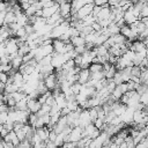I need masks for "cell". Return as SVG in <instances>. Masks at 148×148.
<instances>
[{"label":"cell","instance_id":"obj_1","mask_svg":"<svg viewBox=\"0 0 148 148\" xmlns=\"http://www.w3.org/2000/svg\"><path fill=\"white\" fill-rule=\"evenodd\" d=\"M69 27H71V22H69L68 20H64L62 22H60L59 24H57V25H54V27L52 28V30H51L50 34H49L50 38H51V39L60 38V36L64 35V34L67 31V29H68Z\"/></svg>","mask_w":148,"mask_h":148},{"label":"cell","instance_id":"obj_2","mask_svg":"<svg viewBox=\"0 0 148 148\" xmlns=\"http://www.w3.org/2000/svg\"><path fill=\"white\" fill-rule=\"evenodd\" d=\"M68 59H69V58H68V56H67L66 53L60 54V53L53 52V53L51 54V65H52V67H53L54 69H58V68H61V66L64 65V62H65L66 60H68Z\"/></svg>","mask_w":148,"mask_h":148},{"label":"cell","instance_id":"obj_3","mask_svg":"<svg viewBox=\"0 0 148 148\" xmlns=\"http://www.w3.org/2000/svg\"><path fill=\"white\" fill-rule=\"evenodd\" d=\"M83 138V128L80 126H74L72 127L69 134L66 138V141H72V142H77L80 139Z\"/></svg>","mask_w":148,"mask_h":148},{"label":"cell","instance_id":"obj_4","mask_svg":"<svg viewBox=\"0 0 148 148\" xmlns=\"http://www.w3.org/2000/svg\"><path fill=\"white\" fill-rule=\"evenodd\" d=\"M71 1H64L58 5V12L60 14V16L65 20H68L69 21V17H71Z\"/></svg>","mask_w":148,"mask_h":148},{"label":"cell","instance_id":"obj_5","mask_svg":"<svg viewBox=\"0 0 148 148\" xmlns=\"http://www.w3.org/2000/svg\"><path fill=\"white\" fill-rule=\"evenodd\" d=\"M119 34L123 35V36H124L127 40H130V42H133V40L138 39V35H136L135 32L132 31V29L130 28L128 24H124V25H121L120 29H119Z\"/></svg>","mask_w":148,"mask_h":148},{"label":"cell","instance_id":"obj_6","mask_svg":"<svg viewBox=\"0 0 148 148\" xmlns=\"http://www.w3.org/2000/svg\"><path fill=\"white\" fill-rule=\"evenodd\" d=\"M43 82H44V84H45V87H46V89L47 90H53L56 87H58V80H57V76H56V74L54 73H51V74H49V75H46L44 79H43Z\"/></svg>","mask_w":148,"mask_h":148},{"label":"cell","instance_id":"obj_7","mask_svg":"<svg viewBox=\"0 0 148 148\" xmlns=\"http://www.w3.org/2000/svg\"><path fill=\"white\" fill-rule=\"evenodd\" d=\"M91 120L89 118V113H88V109H82L79 113V117H77V126L80 127H84L87 126L88 124H90Z\"/></svg>","mask_w":148,"mask_h":148},{"label":"cell","instance_id":"obj_8","mask_svg":"<svg viewBox=\"0 0 148 148\" xmlns=\"http://www.w3.org/2000/svg\"><path fill=\"white\" fill-rule=\"evenodd\" d=\"M133 112H134V109L133 108L126 106V109L123 112V114L119 116L120 119H121V123H124L125 125H128V124L133 123Z\"/></svg>","mask_w":148,"mask_h":148},{"label":"cell","instance_id":"obj_9","mask_svg":"<svg viewBox=\"0 0 148 148\" xmlns=\"http://www.w3.org/2000/svg\"><path fill=\"white\" fill-rule=\"evenodd\" d=\"M52 46H53V51L56 53L62 54V53H66L67 52V50H66V43L64 40L59 39V38H56V39L52 40Z\"/></svg>","mask_w":148,"mask_h":148},{"label":"cell","instance_id":"obj_10","mask_svg":"<svg viewBox=\"0 0 148 148\" xmlns=\"http://www.w3.org/2000/svg\"><path fill=\"white\" fill-rule=\"evenodd\" d=\"M40 105L42 104L35 98H29L27 101V109L29 110L30 113H37L38 110L40 109Z\"/></svg>","mask_w":148,"mask_h":148},{"label":"cell","instance_id":"obj_11","mask_svg":"<svg viewBox=\"0 0 148 148\" xmlns=\"http://www.w3.org/2000/svg\"><path fill=\"white\" fill-rule=\"evenodd\" d=\"M123 20H124V22H125V24H132L133 22H135L136 20H139L134 14H133V12H132V9L131 8H128V9H126L125 12H124V14H123Z\"/></svg>","mask_w":148,"mask_h":148},{"label":"cell","instance_id":"obj_12","mask_svg":"<svg viewBox=\"0 0 148 148\" xmlns=\"http://www.w3.org/2000/svg\"><path fill=\"white\" fill-rule=\"evenodd\" d=\"M89 79H90V72H89V69L88 68H81L80 72L77 73V81L76 82H79L81 84H84Z\"/></svg>","mask_w":148,"mask_h":148},{"label":"cell","instance_id":"obj_13","mask_svg":"<svg viewBox=\"0 0 148 148\" xmlns=\"http://www.w3.org/2000/svg\"><path fill=\"white\" fill-rule=\"evenodd\" d=\"M49 132H50V128L47 126H43V127H39V128H35V133L39 136V139L43 141V142H46L49 139Z\"/></svg>","mask_w":148,"mask_h":148},{"label":"cell","instance_id":"obj_14","mask_svg":"<svg viewBox=\"0 0 148 148\" xmlns=\"http://www.w3.org/2000/svg\"><path fill=\"white\" fill-rule=\"evenodd\" d=\"M57 12H58V3H54L53 6H50V7H46V8H42V17L47 18Z\"/></svg>","mask_w":148,"mask_h":148},{"label":"cell","instance_id":"obj_15","mask_svg":"<svg viewBox=\"0 0 148 148\" xmlns=\"http://www.w3.org/2000/svg\"><path fill=\"white\" fill-rule=\"evenodd\" d=\"M15 22H16L20 27H24L25 24L29 23V18H28V16H27L23 12H21V13H18V14L15 15Z\"/></svg>","mask_w":148,"mask_h":148},{"label":"cell","instance_id":"obj_16","mask_svg":"<svg viewBox=\"0 0 148 148\" xmlns=\"http://www.w3.org/2000/svg\"><path fill=\"white\" fill-rule=\"evenodd\" d=\"M130 28L132 29V31H133V32H135L136 35H139V34H140L145 28H148V27H146V25H145L140 20H136L135 22H133L132 24H130Z\"/></svg>","mask_w":148,"mask_h":148},{"label":"cell","instance_id":"obj_17","mask_svg":"<svg viewBox=\"0 0 148 148\" xmlns=\"http://www.w3.org/2000/svg\"><path fill=\"white\" fill-rule=\"evenodd\" d=\"M143 49H146V45H145L141 40H139V39L133 40V42L131 43V46H130V50H132L133 52H140V51H142Z\"/></svg>","mask_w":148,"mask_h":148},{"label":"cell","instance_id":"obj_18","mask_svg":"<svg viewBox=\"0 0 148 148\" xmlns=\"http://www.w3.org/2000/svg\"><path fill=\"white\" fill-rule=\"evenodd\" d=\"M66 98H65V96H64V94L62 92H60V94H58L57 96H54V104L61 110L62 108H65L66 106Z\"/></svg>","mask_w":148,"mask_h":148},{"label":"cell","instance_id":"obj_19","mask_svg":"<svg viewBox=\"0 0 148 148\" xmlns=\"http://www.w3.org/2000/svg\"><path fill=\"white\" fill-rule=\"evenodd\" d=\"M22 64H23V61H22V57H21V56H15L14 58H12V59H10L12 68H13V69H15V71H17Z\"/></svg>","mask_w":148,"mask_h":148},{"label":"cell","instance_id":"obj_20","mask_svg":"<svg viewBox=\"0 0 148 148\" xmlns=\"http://www.w3.org/2000/svg\"><path fill=\"white\" fill-rule=\"evenodd\" d=\"M69 42L72 43L73 46H81V45H84V44H86L84 37H82V36H80V35H79V36H75V37H71Z\"/></svg>","mask_w":148,"mask_h":148},{"label":"cell","instance_id":"obj_21","mask_svg":"<svg viewBox=\"0 0 148 148\" xmlns=\"http://www.w3.org/2000/svg\"><path fill=\"white\" fill-rule=\"evenodd\" d=\"M17 90H18V87H17L15 83H13V82H8V83H6V84H5L3 92L13 94V92H15V91H17Z\"/></svg>","mask_w":148,"mask_h":148},{"label":"cell","instance_id":"obj_22","mask_svg":"<svg viewBox=\"0 0 148 148\" xmlns=\"http://www.w3.org/2000/svg\"><path fill=\"white\" fill-rule=\"evenodd\" d=\"M92 49L95 50L96 56H98V57H101V56H106V54L109 53L108 47H105L103 44H102V45H98V46H94Z\"/></svg>","mask_w":148,"mask_h":148},{"label":"cell","instance_id":"obj_23","mask_svg":"<svg viewBox=\"0 0 148 148\" xmlns=\"http://www.w3.org/2000/svg\"><path fill=\"white\" fill-rule=\"evenodd\" d=\"M13 22H15V14L12 10L6 12V14H5V25H9Z\"/></svg>","mask_w":148,"mask_h":148},{"label":"cell","instance_id":"obj_24","mask_svg":"<svg viewBox=\"0 0 148 148\" xmlns=\"http://www.w3.org/2000/svg\"><path fill=\"white\" fill-rule=\"evenodd\" d=\"M28 99H29V97H28V96H25L23 99H21V101H18V102H16V104H15V109L21 110V111L28 110V109H27V101H28Z\"/></svg>","mask_w":148,"mask_h":148},{"label":"cell","instance_id":"obj_25","mask_svg":"<svg viewBox=\"0 0 148 148\" xmlns=\"http://www.w3.org/2000/svg\"><path fill=\"white\" fill-rule=\"evenodd\" d=\"M95 21H96V17H95V16H92L91 14H89V15L84 16V17L81 20V22H82V24H83V25H91Z\"/></svg>","mask_w":148,"mask_h":148},{"label":"cell","instance_id":"obj_26","mask_svg":"<svg viewBox=\"0 0 148 148\" xmlns=\"http://www.w3.org/2000/svg\"><path fill=\"white\" fill-rule=\"evenodd\" d=\"M88 69H89V72H90V73H96V72H101V71L103 69V67H102V64L91 62V64L89 65Z\"/></svg>","mask_w":148,"mask_h":148},{"label":"cell","instance_id":"obj_27","mask_svg":"<svg viewBox=\"0 0 148 148\" xmlns=\"http://www.w3.org/2000/svg\"><path fill=\"white\" fill-rule=\"evenodd\" d=\"M117 72V69H116V67H114V65H111L110 66V68L109 69H106V71H104L103 73H104V77L105 79H112V76L114 75V73Z\"/></svg>","mask_w":148,"mask_h":148},{"label":"cell","instance_id":"obj_28","mask_svg":"<svg viewBox=\"0 0 148 148\" xmlns=\"http://www.w3.org/2000/svg\"><path fill=\"white\" fill-rule=\"evenodd\" d=\"M66 108L69 111H76L80 106H79V104H77V102L75 99H72V101H67L66 102Z\"/></svg>","mask_w":148,"mask_h":148},{"label":"cell","instance_id":"obj_29","mask_svg":"<svg viewBox=\"0 0 148 148\" xmlns=\"http://www.w3.org/2000/svg\"><path fill=\"white\" fill-rule=\"evenodd\" d=\"M74 66H75L74 60H73V59H68V60H66V61L64 62V65L61 66V69H64L65 72H68V71L72 69Z\"/></svg>","mask_w":148,"mask_h":148},{"label":"cell","instance_id":"obj_30","mask_svg":"<svg viewBox=\"0 0 148 148\" xmlns=\"http://www.w3.org/2000/svg\"><path fill=\"white\" fill-rule=\"evenodd\" d=\"M10 96H12V98L15 101V102H18V101H21V99H23L27 95L24 94V92H22L21 90H17V91H15V92H13V94H10Z\"/></svg>","mask_w":148,"mask_h":148},{"label":"cell","instance_id":"obj_31","mask_svg":"<svg viewBox=\"0 0 148 148\" xmlns=\"http://www.w3.org/2000/svg\"><path fill=\"white\" fill-rule=\"evenodd\" d=\"M139 79H140V83H147V81H148V71H147V68L141 69Z\"/></svg>","mask_w":148,"mask_h":148},{"label":"cell","instance_id":"obj_32","mask_svg":"<svg viewBox=\"0 0 148 148\" xmlns=\"http://www.w3.org/2000/svg\"><path fill=\"white\" fill-rule=\"evenodd\" d=\"M139 103L147 106V104H148V91H145V92L139 95Z\"/></svg>","mask_w":148,"mask_h":148},{"label":"cell","instance_id":"obj_33","mask_svg":"<svg viewBox=\"0 0 148 148\" xmlns=\"http://www.w3.org/2000/svg\"><path fill=\"white\" fill-rule=\"evenodd\" d=\"M112 81H113V83L117 86V84H120V83H123V77H121V74H120V72L119 71H117L116 73H114V75L112 76V79H111Z\"/></svg>","mask_w":148,"mask_h":148},{"label":"cell","instance_id":"obj_34","mask_svg":"<svg viewBox=\"0 0 148 148\" xmlns=\"http://www.w3.org/2000/svg\"><path fill=\"white\" fill-rule=\"evenodd\" d=\"M90 79L96 80V81H99V80L104 79V73H103V71L96 72V73H90Z\"/></svg>","mask_w":148,"mask_h":148},{"label":"cell","instance_id":"obj_35","mask_svg":"<svg viewBox=\"0 0 148 148\" xmlns=\"http://www.w3.org/2000/svg\"><path fill=\"white\" fill-rule=\"evenodd\" d=\"M88 113H89V118L91 120V123L97 118V106L96 108H90L88 109Z\"/></svg>","mask_w":148,"mask_h":148},{"label":"cell","instance_id":"obj_36","mask_svg":"<svg viewBox=\"0 0 148 148\" xmlns=\"http://www.w3.org/2000/svg\"><path fill=\"white\" fill-rule=\"evenodd\" d=\"M25 36H27V32H25L24 27H20V28L15 31V37H16V38H22V37H25Z\"/></svg>","mask_w":148,"mask_h":148},{"label":"cell","instance_id":"obj_37","mask_svg":"<svg viewBox=\"0 0 148 148\" xmlns=\"http://www.w3.org/2000/svg\"><path fill=\"white\" fill-rule=\"evenodd\" d=\"M36 10H37V9H36V8H35L32 5H30V6H29L27 9H24V12H23V13H24V14H25V15L29 17V16H32V15H35Z\"/></svg>","mask_w":148,"mask_h":148},{"label":"cell","instance_id":"obj_38","mask_svg":"<svg viewBox=\"0 0 148 148\" xmlns=\"http://www.w3.org/2000/svg\"><path fill=\"white\" fill-rule=\"evenodd\" d=\"M50 64H51V56H46V57L42 58L38 61V65L39 66H46V65H50Z\"/></svg>","mask_w":148,"mask_h":148},{"label":"cell","instance_id":"obj_39","mask_svg":"<svg viewBox=\"0 0 148 148\" xmlns=\"http://www.w3.org/2000/svg\"><path fill=\"white\" fill-rule=\"evenodd\" d=\"M81 87H82V84H81V83H79V82H74L73 84H71V89H72V91H73V94H74V95L79 94V91H80Z\"/></svg>","mask_w":148,"mask_h":148},{"label":"cell","instance_id":"obj_40","mask_svg":"<svg viewBox=\"0 0 148 148\" xmlns=\"http://www.w3.org/2000/svg\"><path fill=\"white\" fill-rule=\"evenodd\" d=\"M36 120H37V114H36V113H29V117H28V124L31 125V126L34 127Z\"/></svg>","mask_w":148,"mask_h":148},{"label":"cell","instance_id":"obj_41","mask_svg":"<svg viewBox=\"0 0 148 148\" xmlns=\"http://www.w3.org/2000/svg\"><path fill=\"white\" fill-rule=\"evenodd\" d=\"M92 124H94V126H95L96 128L102 130V127H103V125H104V120H103L102 118H96V119L92 121Z\"/></svg>","mask_w":148,"mask_h":148},{"label":"cell","instance_id":"obj_42","mask_svg":"<svg viewBox=\"0 0 148 148\" xmlns=\"http://www.w3.org/2000/svg\"><path fill=\"white\" fill-rule=\"evenodd\" d=\"M141 17H148V6H147V3H145L140 9V18Z\"/></svg>","mask_w":148,"mask_h":148},{"label":"cell","instance_id":"obj_43","mask_svg":"<svg viewBox=\"0 0 148 148\" xmlns=\"http://www.w3.org/2000/svg\"><path fill=\"white\" fill-rule=\"evenodd\" d=\"M134 148H148V141H147V138H143L139 143H136L134 146Z\"/></svg>","mask_w":148,"mask_h":148},{"label":"cell","instance_id":"obj_44","mask_svg":"<svg viewBox=\"0 0 148 148\" xmlns=\"http://www.w3.org/2000/svg\"><path fill=\"white\" fill-rule=\"evenodd\" d=\"M39 1H40V5H42V8H46V7L53 6L56 3L53 0H39Z\"/></svg>","mask_w":148,"mask_h":148},{"label":"cell","instance_id":"obj_45","mask_svg":"<svg viewBox=\"0 0 148 148\" xmlns=\"http://www.w3.org/2000/svg\"><path fill=\"white\" fill-rule=\"evenodd\" d=\"M7 120H8V111L0 112V123L1 124H5Z\"/></svg>","mask_w":148,"mask_h":148},{"label":"cell","instance_id":"obj_46","mask_svg":"<svg viewBox=\"0 0 148 148\" xmlns=\"http://www.w3.org/2000/svg\"><path fill=\"white\" fill-rule=\"evenodd\" d=\"M86 50H87L86 44L84 45H81V46H74V51L76 52V54H82Z\"/></svg>","mask_w":148,"mask_h":148},{"label":"cell","instance_id":"obj_47","mask_svg":"<svg viewBox=\"0 0 148 148\" xmlns=\"http://www.w3.org/2000/svg\"><path fill=\"white\" fill-rule=\"evenodd\" d=\"M8 77H9L8 73H3V72H1V73H0V82H1V83L6 84V83H7V81H8Z\"/></svg>","mask_w":148,"mask_h":148},{"label":"cell","instance_id":"obj_48","mask_svg":"<svg viewBox=\"0 0 148 148\" xmlns=\"http://www.w3.org/2000/svg\"><path fill=\"white\" fill-rule=\"evenodd\" d=\"M117 87L119 88V90L121 91V94H125V92H127V91H128L126 82H123V83H120V84H117Z\"/></svg>","mask_w":148,"mask_h":148},{"label":"cell","instance_id":"obj_49","mask_svg":"<svg viewBox=\"0 0 148 148\" xmlns=\"http://www.w3.org/2000/svg\"><path fill=\"white\" fill-rule=\"evenodd\" d=\"M91 28H92V31H102V29H103V28L98 24V22H96V21L91 24Z\"/></svg>","mask_w":148,"mask_h":148},{"label":"cell","instance_id":"obj_50","mask_svg":"<svg viewBox=\"0 0 148 148\" xmlns=\"http://www.w3.org/2000/svg\"><path fill=\"white\" fill-rule=\"evenodd\" d=\"M56 136H57V133L53 131V130H50V132H49V140L50 141H54L56 140Z\"/></svg>","mask_w":148,"mask_h":148},{"label":"cell","instance_id":"obj_51","mask_svg":"<svg viewBox=\"0 0 148 148\" xmlns=\"http://www.w3.org/2000/svg\"><path fill=\"white\" fill-rule=\"evenodd\" d=\"M1 143H2V147H3V148H15V147L12 145V142H6V141L1 140Z\"/></svg>","mask_w":148,"mask_h":148},{"label":"cell","instance_id":"obj_52","mask_svg":"<svg viewBox=\"0 0 148 148\" xmlns=\"http://www.w3.org/2000/svg\"><path fill=\"white\" fill-rule=\"evenodd\" d=\"M106 3L108 2L105 0H94V5H96V6H104Z\"/></svg>","mask_w":148,"mask_h":148},{"label":"cell","instance_id":"obj_53","mask_svg":"<svg viewBox=\"0 0 148 148\" xmlns=\"http://www.w3.org/2000/svg\"><path fill=\"white\" fill-rule=\"evenodd\" d=\"M6 54V50H5V44L2 43V44H0V59H1V57H3Z\"/></svg>","mask_w":148,"mask_h":148},{"label":"cell","instance_id":"obj_54","mask_svg":"<svg viewBox=\"0 0 148 148\" xmlns=\"http://www.w3.org/2000/svg\"><path fill=\"white\" fill-rule=\"evenodd\" d=\"M7 133H8V131H7V130H6L5 127H3V128H2L1 131H0V134H1V138H3V136H5L6 134H7Z\"/></svg>","mask_w":148,"mask_h":148},{"label":"cell","instance_id":"obj_55","mask_svg":"<svg viewBox=\"0 0 148 148\" xmlns=\"http://www.w3.org/2000/svg\"><path fill=\"white\" fill-rule=\"evenodd\" d=\"M2 128H3V124H1V123H0V131H1Z\"/></svg>","mask_w":148,"mask_h":148},{"label":"cell","instance_id":"obj_56","mask_svg":"<svg viewBox=\"0 0 148 148\" xmlns=\"http://www.w3.org/2000/svg\"><path fill=\"white\" fill-rule=\"evenodd\" d=\"M30 1H31V2H34V1H37V0H30Z\"/></svg>","mask_w":148,"mask_h":148},{"label":"cell","instance_id":"obj_57","mask_svg":"<svg viewBox=\"0 0 148 148\" xmlns=\"http://www.w3.org/2000/svg\"><path fill=\"white\" fill-rule=\"evenodd\" d=\"M42 148H46V147H45V146H43V147H42Z\"/></svg>","mask_w":148,"mask_h":148},{"label":"cell","instance_id":"obj_58","mask_svg":"<svg viewBox=\"0 0 148 148\" xmlns=\"http://www.w3.org/2000/svg\"><path fill=\"white\" fill-rule=\"evenodd\" d=\"M60 148H65V147H60Z\"/></svg>","mask_w":148,"mask_h":148},{"label":"cell","instance_id":"obj_59","mask_svg":"<svg viewBox=\"0 0 148 148\" xmlns=\"http://www.w3.org/2000/svg\"><path fill=\"white\" fill-rule=\"evenodd\" d=\"M105 1H106V2H108V1H109V0H105Z\"/></svg>","mask_w":148,"mask_h":148}]
</instances>
